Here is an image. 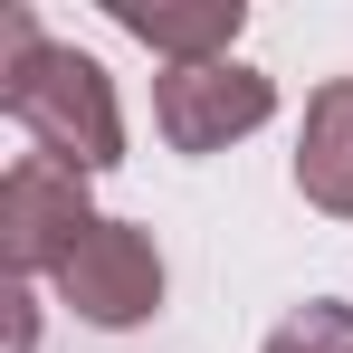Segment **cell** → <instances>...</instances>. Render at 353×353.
Here are the masks:
<instances>
[{
    "label": "cell",
    "mask_w": 353,
    "mask_h": 353,
    "mask_svg": "<svg viewBox=\"0 0 353 353\" xmlns=\"http://www.w3.org/2000/svg\"><path fill=\"white\" fill-rule=\"evenodd\" d=\"M277 115V77L248 58H210V67H163L153 77V124L172 153H230L239 134Z\"/></svg>",
    "instance_id": "cell-4"
},
{
    "label": "cell",
    "mask_w": 353,
    "mask_h": 353,
    "mask_svg": "<svg viewBox=\"0 0 353 353\" xmlns=\"http://www.w3.org/2000/svg\"><path fill=\"white\" fill-rule=\"evenodd\" d=\"M258 353H353V305L344 296H315V305H296Z\"/></svg>",
    "instance_id": "cell-7"
},
{
    "label": "cell",
    "mask_w": 353,
    "mask_h": 353,
    "mask_svg": "<svg viewBox=\"0 0 353 353\" xmlns=\"http://www.w3.org/2000/svg\"><path fill=\"white\" fill-rule=\"evenodd\" d=\"M124 39H143L163 67H210L239 58V29H248V0H105Z\"/></svg>",
    "instance_id": "cell-5"
},
{
    "label": "cell",
    "mask_w": 353,
    "mask_h": 353,
    "mask_svg": "<svg viewBox=\"0 0 353 353\" xmlns=\"http://www.w3.org/2000/svg\"><path fill=\"white\" fill-rule=\"evenodd\" d=\"M0 115L29 134V153H48V163H67V172H86V181L124 163L115 77L86 58V48L39 39V19L19 0L0 10Z\"/></svg>",
    "instance_id": "cell-1"
},
{
    "label": "cell",
    "mask_w": 353,
    "mask_h": 353,
    "mask_svg": "<svg viewBox=\"0 0 353 353\" xmlns=\"http://www.w3.org/2000/svg\"><path fill=\"white\" fill-rule=\"evenodd\" d=\"M58 305L77 325H96V334H134V325H153L163 315V287H172V268H163V248L143 220H96V230L67 248V268L48 277Z\"/></svg>",
    "instance_id": "cell-2"
},
{
    "label": "cell",
    "mask_w": 353,
    "mask_h": 353,
    "mask_svg": "<svg viewBox=\"0 0 353 353\" xmlns=\"http://www.w3.org/2000/svg\"><path fill=\"white\" fill-rule=\"evenodd\" d=\"M296 191L325 210V220H353V77H325L305 96V124H296Z\"/></svg>",
    "instance_id": "cell-6"
},
{
    "label": "cell",
    "mask_w": 353,
    "mask_h": 353,
    "mask_svg": "<svg viewBox=\"0 0 353 353\" xmlns=\"http://www.w3.org/2000/svg\"><path fill=\"white\" fill-rule=\"evenodd\" d=\"M10 353H39V305H29V287H10Z\"/></svg>",
    "instance_id": "cell-8"
},
{
    "label": "cell",
    "mask_w": 353,
    "mask_h": 353,
    "mask_svg": "<svg viewBox=\"0 0 353 353\" xmlns=\"http://www.w3.org/2000/svg\"><path fill=\"white\" fill-rule=\"evenodd\" d=\"M105 210L86 201V172H67L48 153H19L10 172H0V268H10V287H29V277H58L67 248L96 230Z\"/></svg>",
    "instance_id": "cell-3"
}]
</instances>
